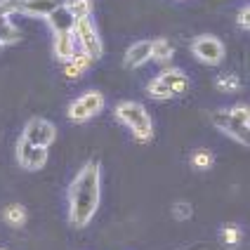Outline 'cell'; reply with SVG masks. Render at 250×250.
Listing matches in <instances>:
<instances>
[{
    "label": "cell",
    "mask_w": 250,
    "mask_h": 250,
    "mask_svg": "<svg viewBox=\"0 0 250 250\" xmlns=\"http://www.w3.org/2000/svg\"><path fill=\"white\" fill-rule=\"evenodd\" d=\"M102 201V167L99 163H85L69 187V220L76 229L92 222Z\"/></svg>",
    "instance_id": "cell-1"
},
{
    "label": "cell",
    "mask_w": 250,
    "mask_h": 250,
    "mask_svg": "<svg viewBox=\"0 0 250 250\" xmlns=\"http://www.w3.org/2000/svg\"><path fill=\"white\" fill-rule=\"evenodd\" d=\"M236 21L241 28L248 31V26H250V7L248 5H241V10H238V14H236Z\"/></svg>",
    "instance_id": "cell-28"
},
{
    "label": "cell",
    "mask_w": 250,
    "mask_h": 250,
    "mask_svg": "<svg viewBox=\"0 0 250 250\" xmlns=\"http://www.w3.org/2000/svg\"><path fill=\"white\" fill-rule=\"evenodd\" d=\"M151 42L153 41L132 42V45L125 50V59H123L125 69H137V66H142V64H146V62L151 59Z\"/></svg>",
    "instance_id": "cell-7"
},
{
    "label": "cell",
    "mask_w": 250,
    "mask_h": 250,
    "mask_svg": "<svg viewBox=\"0 0 250 250\" xmlns=\"http://www.w3.org/2000/svg\"><path fill=\"white\" fill-rule=\"evenodd\" d=\"M158 78L170 87L172 95H184V92L189 90V78H187V73L180 69H166L163 73H158Z\"/></svg>",
    "instance_id": "cell-11"
},
{
    "label": "cell",
    "mask_w": 250,
    "mask_h": 250,
    "mask_svg": "<svg viewBox=\"0 0 250 250\" xmlns=\"http://www.w3.org/2000/svg\"><path fill=\"white\" fill-rule=\"evenodd\" d=\"M146 95L151 99H158V102H166V99H170V97H175L172 92H170V87H167L158 76L156 78H151L149 83H146Z\"/></svg>",
    "instance_id": "cell-16"
},
{
    "label": "cell",
    "mask_w": 250,
    "mask_h": 250,
    "mask_svg": "<svg viewBox=\"0 0 250 250\" xmlns=\"http://www.w3.org/2000/svg\"><path fill=\"white\" fill-rule=\"evenodd\" d=\"M78 102H81V106L87 111L90 118L97 116V113L104 109V97H102V92H97V90H87V92H83V95L78 97Z\"/></svg>",
    "instance_id": "cell-13"
},
{
    "label": "cell",
    "mask_w": 250,
    "mask_h": 250,
    "mask_svg": "<svg viewBox=\"0 0 250 250\" xmlns=\"http://www.w3.org/2000/svg\"><path fill=\"white\" fill-rule=\"evenodd\" d=\"M212 123H215V127L217 130H222L227 137H231L234 142H238V144H248V127L246 125H241L229 113V109H224V111H215L212 113Z\"/></svg>",
    "instance_id": "cell-6"
},
{
    "label": "cell",
    "mask_w": 250,
    "mask_h": 250,
    "mask_svg": "<svg viewBox=\"0 0 250 250\" xmlns=\"http://www.w3.org/2000/svg\"><path fill=\"white\" fill-rule=\"evenodd\" d=\"M191 212H194V208H191V203H187V201H180V203L172 208V215H175L177 220H189Z\"/></svg>",
    "instance_id": "cell-26"
},
{
    "label": "cell",
    "mask_w": 250,
    "mask_h": 250,
    "mask_svg": "<svg viewBox=\"0 0 250 250\" xmlns=\"http://www.w3.org/2000/svg\"><path fill=\"white\" fill-rule=\"evenodd\" d=\"M222 238L227 246H236L238 241H241V229L238 227H234V224H227L222 229Z\"/></svg>",
    "instance_id": "cell-24"
},
{
    "label": "cell",
    "mask_w": 250,
    "mask_h": 250,
    "mask_svg": "<svg viewBox=\"0 0 250 250\" xmlns=\"http://www.w3.org/2000/svg\"><path fill=\"white\" fill-rule=\"evenodd\" d=\"M21 41V31L10 21V17H0V45H14Z\"/></svg>",
    "instance_id": "cell-14"
},
{
    "label": "cell",
    "mask_w": 250,
    "mask_h": 250,
    "mask_svg": "<svg viewBox=\"0 0 250 250\" xmlns=\"http://www.w3.org/2000/svg\"><path fill=\"white\" fill-rule=\"evenodd\" d=\"M21 137L26 139V142H31L33 146H50L57 137V130H55V125L50 123V121H45V118H31L24 125Z\"/></svg>",
    "instance_id": "cell-5"
},
{
    "label": "cell",
    "mask_w": 250,
    "mask_h": 250,
    "mask_svg": "<svg viewBox=\"0 0 250 250\" xmlns=\"http://www.w3.org/2000/svg\"><path fill=\"white\" fill-rule=\"evenodd\" d=\"M71 64L81 71V73H85V71L95 64V59H92L90 55H85L83 50H76V52H73V57H71Z\"/></svg>",
    "instance_id": "cell-21"
},
{
    "label": "cell",
    "mask_w": 250,
    "mask_h": 250,
    "mask_svg": "<svg viewBox=\"0 0 250 250\" xmlns=\"http://www.w3.org/2000/svg\"><path fill=\"white\" fill-rule=\"evenodd\" d=\"M2 217L10 227H24L26 224V208L19 206V203H12V206H7L2 210Z\"/></svg>",
    "instance_id": "cell-15"
},
{
    "label": "cell",
    "mask_w": 250,
    "mask_h": 250,
    "mask_svg": "<svg viewBox=\"0 0 250 250\" xmlns=\"http://www.w3.org/2000/svg\"><path fill=\"white\" fill-rule=\"evenodd\" d=\"M31 151H33V144L21 137L19 139V144H17V161H19V166L21 167H26L28 158H31Z\"/></svg>",
    "instance_id": "cell-22"
},
{
    "label": "cell",
    "mask_w": 250,
    "mask_h": 250,
    "mask_svg": "<svg viewBox=\"0 0 250 250\" xmlns=\"http://www.w3.org/2000/svg\"><path fill=\"white\" fill-rule=\"evenodd\" d=\"M175 57V45L166 38H156L151 42V59L158 62V64H167L170 59Z\"/></svg>",
    "instance_id": "cell-12"
},
{
    "label": "cell",
    "mask_w": 250,
    "mask_h": 250,
    "mask_svg": "<svg viewBox=\"0 0 250 250\" xmlns=\"http://www.w3.org/2000/svg\"><path fill=\"white\" fill-rule=\"evenodd\" d=\"M76 50H78V42H76L73 31L55 33V38H52V52H55V57L62 64H64V62H71V57H73Z\"/></svg>",
    "instance_id": "cell-8"
},
{
    "label": "cell",
    "mask_w": 250,
    "mask_h": 250,
    "mask_svg": "<svg viewBox=\"0 0 250 250\" xmlns=\"http://www.w3.org/2000/svg\"><path fill=\"white\" fill-rule=\"evenodd\" d=\"M64 76H66V78H71V81H76V78H81L83 73L76 69V66H73L71 62H64Z\"/></svg>",
    "instance_id": "cell-29"
},
{
    "label": "cell",
    "mask_w": 250,
    "mask_h": 250,
    "mask_svg": "<svg viewBox=\"0 0 250 250\" xmlns=\"http://www.w3.org/2000/svg\"><path fill=\"white\" fill-rule=\"evenodd\" d=\"M64 5L73 12L76 19H78V17H90V12H92V0H69V2H64Z\"/></svg>",
    "instance_id": "cell-18"
},
{
    "label": "cell",
    "mask_w": 250,
    "mask_h": 250,
    "mask_svg": "<svg viewBox=\"0 0 250 250\" xmlns=\"http://www.w3.org/2000/svg\"><path fill=\"white\" fill-rule=\"evenodd\" d=\"M113 113H116V118L135 135V139H139V142H151L153 121H151V116H149V111H146L139 102H132V99L118 102Z\"/></svg>",
    "instance_id": "cell-2"
},
{
    "label": "cell",
    "mask_w": 250,
    "mask_h": 250,
    "mask_svg": "<svg viewBox=\"0 0 250 250\" xmlns=\"http://www.w3.org/2000/svg\"><path fill=\"white\" fill-rule=\"evenodd\" d=\"M0 52H2V45H0Z\"/></svg>",
    "instance_id": "cell-30"
},
{
    "label": "cell",
    "mask_w": 250,
    "mask_h": 250,
    "mask_svg": "<svg viewBox=\"0 0 250 250\" xmlns=\"http://www.w3.org/2000/svg\"><path fill=\"white\" fill-rule=\"evenodd\" d=\"M191 163H194L196 170H208L212 166V153L206 151V149H201V151H196L191 156Z\"/></svg>",
    "instance_id": "cell-23"
},
{
    "label": "cell",
    "mask_w": 250,
    "mask_h": 250,
    "mask_svg": "<svg viewBox=\"0 0 250 250\" xmlns=\"http://www.w3.org/2000/svg\"><path fill=\"white\" fill-rule=\"evenodd\" d=\"M229 113H231L241 125H246V127L250 125V113H248V106H246V104H238L234 109H229Z\"/></svg>",
    "instance_id": "cell-25"
},
{
    "label": "cell",
    "mask_w": 250,
    "mask_h": 250,
    "mask_svg": "<svg viewBox=\"0 0 250 250\" xmlns=\"http://www.w3.org/2000/svg\"><path fill=\"white\" fill-rule=\"evenodd\" d=\"M66 116H69L73 123H85V121H90V116H87V111H85L83 106H81V102H78V99H73V102L69 104Z\"/></svg>",
    "instance_id": "cell-20"
},
{
    "label": "cell",
    "mask_w": 250,
    "mask_h": 250,
    "mask_svg": "<svg viewBox=\"0 0 250 250\" xmlns=\"http://www.w3.org/2000/svg\"><path fill=\"white\" fill-rule=\"evenodd\" d=\"M47 163V146H33L31 158L26 163V170H42Z\"/></svg>",
    "instance_id": "cell-17"
},
{
    "label": "cell",
    "mask_w": 250,
    "mask_h": 250,
    "mask_svg": "<svg viewBox=\"0 0 250 250\" xmlns=\"http://www.w3.org/2000/svg\"><path fill=\"white\" fill-rule=\"evenodd\" d=\"M64 0H19V14L26 17H47L50 12H55L57 7H62Z\"/></svg>",
    "instance_id": "cell-9"
},
{
    "label": "cell",
    "mask_w": 250,
    "mask_h": 250,
    "mask_svg": "<svg viewBox=\"0 0 250 250\" xmlns=\"http://www.w3.org/2000/svg\"><path fill=\"white\" fill-rule=\"evenodd\" d=\"M73 36H76V42H78V50H83L85 55H90L95 62L102 59L104 42H102V36H99L92 17H78L76 26H73Z\"/></svg>",
    "instance_id": "cell-3"
},
{
    "label": "cell",
    "mask_w": 250,
    "mask_h": 250,
    "mask_svg": "<svg viewBox=\"0 0 250 250\" xmlns=\"http://www.w3.org/2000/svg\"><path fill=\"white\" fill-rule=\"evenodd\" d=\"M191 52H194L198 62L217 66V64H222L224 59V42L220 38H215V36H198L191 42Z\"/></svg>",
    "instance_id": "cell-4"
},
{
    "label": "cell",
    "mask_w": 250,
    "mask_h": 250,
    "mask_svg": "<svg viewBox=\"0 0 250 250\" xmlns=\"http://www.w3.org/2000/svg\"><path fill=\"white\" fill-rule=\"evenodd\" d=\"M19 12V0H0V17H12Z\"/></svg>",
    "instance_id": "cell-27"
},
{
    "label": "cell",
    "mask_w": 250,
    "mask_h": 250,
    "mask_svg": "<svg viewBox=\"0 0 250 250\" xmlns=\"http://www.w3.org/2000/svg\"><path fill=\"white\" fill-rule=\"evenodd\" d=\"M217 87L222 92H236L238 87H241V81H238V76H234V73H222L217 78Z\"/></svg>",
    "instance_id": "cell-19"
},
{
    "label": "cell",
    "mask_w": 250,
    "mask_h": 250,
    "mask_svg": "<svg viewBox=\"0 0 250 250\" xmlns=\"http://www.w3.org/2000/svg\"><path fill=\"white\" fill-rule=\"evenodd\" d=\"M45 21H47V26L52 33H64V31H73L76 26V17L71 12L66 5H62V7H57L55 12H50L45 17Z\"/></svg>",
    "instance_id": "cell-10"
}]
</instances>
